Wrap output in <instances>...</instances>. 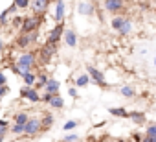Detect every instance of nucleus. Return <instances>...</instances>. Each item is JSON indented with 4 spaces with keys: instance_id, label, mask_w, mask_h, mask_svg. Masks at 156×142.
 I'll use <instances>...</instances> for the list:
<instances>
[{
    "instance_id": "obj_1",
    "label": "nucleus",
    "mask_w": 156,
    "mask_h": 142,
    "mask_svg": "<svg viewBox=\"0 0 156 142\" xmlns=\"http://www.w3.org/2000/svg\"><path fill=\"white\" fill-rule=\"evenodd\" d=\"M112 28H114V32H118L119 35H129V33H132L134 24H132V21H130L129 17H125V15H116V17L112 19Z\"/></svg>"
},
{
    "instance_id": "obj_2",
    "label": "nucleus",
    "mask_w": 156,
    "mask_h": 142,
    "mask_svg": "<svg viewBox=\"0 0 156 142\" xmlns=\"http://www.w3.org/2000/svg\"><path fill=\"white\" fill-rule=\"evenodd\" d=\"M33 55L31 54H24V55H20L19 57V61H17V66H15V72L17 74H20V76H26V74H30V68H31V65H33Z\"/></svg>"
},
{
    "instance_id": "obj_3",
    "label": "nucleus",
    "mask_w": 156,
    "mask_h": 142,
    "mask_svg": "<svg viewBox=\"0 0 156 142\" xmlns=\"http://www.w3.org/2000/svg\"><path fill=\"white\" fill-rule=\"evenodd\" d=\"M87 72H88L90 80H94L98 85H101V87H107V81H105V74L101 72V70H98L96 66H87Z\"/></svg>"
},
{
    "instance_id": "obj_4",
    "label": "nucleus",
    "mask_w": 156,
    "mask_h": 142,
    "mask_svg": "<svg viewBox=\"0 0 156 142\" xmlns=\"http://www.w3.org/2000/svg\"><path fill=\"white\" fill-rule=\"evenodd\" d=\"M103 8H105L108 13H119V11L125 8V4L119 2V0H107V2L103 4Z\"/></svg>"
},
{
    "instance_id": "obj_5",
    "label": "nucleus",
    "mask_w": 156,
    "mask_h": 142,
    "mask_svg": "<svg viewBox=\"0 0 156 142\" xmlns=\"http://www.w3.org/2000/svg\"><path fill=\"white\" fill-rule=\"evenodd\" d=\"M61 35H64V26H62V24H57V26L53 28V32L50 33V44L53 46V43H57V41L61 39Z\"/></svg>"
},
{
    "instance_id": "obj_6",
    "label": "nucleus",
    "mask_w": 156,
    "mask_h": 142,
    "mask_svg": "<svg viewBox=\"0 0 156 142\" xmlns=\"http://www.w3.org/2000/svg\"><path fill=\"white\" fill-rule=\"evenodd\" d=\"M64 43L68 44V46H77V35H75V32L73 30H64Z\"/></svg>"
},
{
    "instance_id": "obj_7",
    "label": "nucleus",
    "mask_w": 156,
    "mask_h": 142,
    "mask_svg": "<svg viewBox=\"0 0 156 142\" xmlns=\"http://www.w3.org/2000/svg\"><path fill=\"white\" fill-rule=\"evenodd\" d=\"M39 127H41V120H39V118H31V120L26 124V133H28V135H35V133L39 131Z\"/></svg>"
},
{
    "instance_id": "obj_8",
    "label": "nucleus",
    "mask_w": 156,
    "mask_h": 142,
    "mask_svg": "<svg viewBox=\"0 0 156 142\" xmlns=\"http://www.w3.org/2000/svg\"><path fill=\"white\" fill-rule=\"evenodd\" d=\"M46 92L51 94V96H57V92H59V81L57 80H50L46 83Z\"/></svg>"
},
{
    "instance_id": "obj_9",
    "label": "nucleus",
    "mask_w": 156,
    "mask_h": 142,
    "mask_svg": "<svg viewBox=\"0 0 156 142\" xmlns=\"http://www.w3.org/2000/svg\"><path fill=\"white\" fill-rule=\"evenodd\" d=\"M64 8H66L64 2H57V4H55V21H57V22H61V21L64 19Z\"/></svg>"
},
{
    "instance_id": "obj_10",
    "label": "nucleus",
    "mask_w": 156,
    "mask_h": 142,
    "mask_svg": "<svg viewBox=\"0 0 156 142\" xmlns=\"http://www.w3.org/2000/svg\"><path fill=\"white\" fill-rule=\"evenodd\" d=\"M108 113L114 114V116H119V118H129V114H130V113H129L127 109H123V107H110Z\"/></svg>"
},
{
    "instance_id": "obj_11",
    "label": "nucleus",
    "mask_w": 156,
    "mask_h": 142,
    "mask_svg": "<svg viewBox=\"0 0 156 142\" xmlns=\"http://www.w3.org/2000/svg\"><path fill=\"white\" fill-rule=\"evenodd\" d=\"M129 118H130L134 124H145V122H147L145 114H143V113H140V111H132V113L129 114Z\"/></svg>"
},
{
    "instance_id": "obj_12",
    "label": "nucleus",
    "mask_w": 156,
    "mask_h": 142,
    "mask_svg": "<svg viewBox=\"0 0 156 142\" xmlns=\"http://www.w3.org/2000/svg\"><path fill=\"white\" fill-rule=\"evenodd\" d=\"M119 92H121V96H125V98H134V96H136V89L130 87V85L119 87Z\"/></svg>"
},
{
    "instance_id": "obj_13",
    "label": "nucleus",
    "mask_w": 156,
    "mask_h": 142,
    "mask_svg": "<svg viewBox=\"0 0 156 142\" xmlns=\"http://www.w3.org/2000/svg\"><path fill=\"white\" fill-rule=\"evenodd\" d=\"M22 96L31 100V102H39V92L35 89H22Z\"/></svg>"
},
{
    "instance_id": "obj_14",
    "label": "nucleus",
    "mask_w": 156,
    "mask_h": 142,
    "mask_svg": "<svg viewBox=\"0 0 156 142\" xmlns=\"http://www.w3.org/2000/svg\"><path fill=\"white\" fill-rule=\"evenodd\" d=\"M92 11H94V4H90V2H81L79 4V13L81 15H92Z\"/></svg>"
},
{
    "instance_id": "obj_15",
    "label": "nucleus",
    "mask_w": 156,
    "mask_h": 142,
    "mask_svg": "<svg viewBox=\"0 0 156 142\" xmlns=\"http://www.w3.org/2000/svg\"><path fill=\"white\" fill-rule=\"evenodd\" d=\"M90 83V76L88 74H81L75 78V87H87Z\"/></svg>"
},
{
    "instance_id": "obj_16",
    "label": "nucleus",
    "mask_w": 156,
    "mask_h": 142,
    "mask_svg": "<svg viewBox=\"0 0 156 142\" xmlns=\"http://www.w3.org/2000/svg\"><path fill=\"white\" fill-rule=\"evenodd\" d=\"M37 26H39V19H28V21H24V32L35 30Z\"/></svg>"
},
{
    "instance_id": "obj_17",
    "label": "nucleus",
    "mask_w": 156,
    "mask_h": 142,
    "mask_svg": "<svg viewBox=\"0 0 156 142\" xmlns=\"http://www.w3.org/2000/svg\"><path fill=\"white\" fill-rule=\"evenodd\" d=\"M30 120H28V114L26 113H19L17 116H15V124H19V125H26Z\"/></svg>"
},
{
    "instance_id": "obj_18",
    "label": "nucleus",
    "mask_w": 156,
    "mask_h": 142,
    "mask_svg": "<svg viewBox=\"0 0 156 142\" xmlns=\"http://www.w3.org/2000/svg\"><path fill=\"white\" fill-rule=\"evenodd\" d=\"M50 105H51V107H55V109H62L64 102H62V98H61V96H53V98H51V102H50Z\"/></svg>"
},
{
    "instance_id": "obj_19",
    "label": "nucleus",
    "mask_w": 156,
    "mask_h": 142,
    "mask_svg": "<svg viewBox=\"0 0 156 142\" xmlns=\"http://www.w3.org/2000/svg\"><path fill=\"white\" fill-rule=\"evenodd\" d=\"M145 135L147 136H156V122H151L145 129Z\"/></svg>"
},
{
    "instance_id": "obj_20",
    "label": "nucleus",
    "mask_w": 156,
    "mask_h": 142,
    "mask_svg": "<svg viewBox=\"0 0 156 142\" xmlns=\"http://www.w3.org/2000/svg\"><path fill=\"white\" fill-rule=\"evenodd\" d=\"M35 39V33H31V35H24V37H20V46H26V44H30V41H33Z\"/></svg>"
},
{
    "instance_id": "obj_21",
    "label": "nucleus",
    "mask_w": 156,
    "mask_h": 142,
    "mask_svg": "<svg viewBox=\"0 0 156 142\" xmlns=\"http://www.w3.org/2000/svg\"><path fill=\"white\" fill-rule=\"evenodd\" d=\"M11 133H15V135L26 133V125H19V124H15V125H13V129H11Z\"/></svg>"
},
{
    "instance_id": "obj_22",
    "label": "nucleus",
    "mask_w": 156,
    "mask_h": 142,
    "mask_svg": "<svg viewBox=\"0 0 156 142\" xmlns=\"http://www.w3.org/2000/svg\"><path fill=\"white\" fill-rule=\"evenodd\" d=\"M77 125H79V122H75V120H70L64 124V131H70V129H75Z\"/></svg>"
},
{
    "instance_id": "obj_23",
    "label": "nucleus",
    "mask_w": 156,
    "mask_h": 142,
    "mask_svg": "<svg viewBox=\"0 0 156 142\" xmlns=\"http://www.w3.org/2000/svg\"><path fill=\"white\" fill-rule=\"evenodd\" d=\"M33 6H35L39 11H44V9L48 8V2H39V0H37V2H33Z\"/></svg>"
},
{
    "instance_id": "obj_24",
    "label": "nucleus",
    "mask_w": 156,
    "mask_h": 142,
    "mask_svg": "<svg viewBox=\"0 0 156 142\" xmlns=\"http://www.w3.org/2000/svg\"><path fill=\"white\" fill-rule=\"evenodd\" d=\"M24 81H26V85L30 87V85L35 83V76H33V74H26V76H24Z\"/></svg>"
},
{
    "instance_id": "obj_25",
    "label": "nucleus",
    "mask_w": 156,
    "mask_h": 142,
    "mask_svg": "<svg viewBox=\"0 0 156 142\" xmlns=\"http://www.w3.org/2000/svg\"><path fill=\"white\" fill-rule=\"evenodd\" d=\"M51 122H53V116H51V114H46V118L42 120L44 125H51Z\"/></svg>"
},
{
    "instance_id": "obj_26",
    "label": "nucleus",
    "mask_w": 156,
    "mask_h": 142,
    "mask_svg": "<svg viewBox=\"0 0 156 142\" xmlns=\"http://www.w3.org/2000/svg\"><path fill=\"white\" fill-rule=\"evenodd\" d=\"M15 6H17V8H26L28 2H26V0H19V2H15Z\"/></svg>"
},
{
    "instance_id": "obj_27",
    "label": "nucleus",
    "mask_w": 156,
    "mask_h": 142,
    "mask_svg": "<svg viewBox=\"0 0 156 142\" xmlns=\"http://www.w3.org/2000/svg\"><path fill=\"white\" fill-rule=\"evenodd\" d=\"M11 9H13V8H11ZM11 9H6V11H4L2 15H0V21H2V22H4V21L8 19V15H9V11H11Z\"/></svg>"
},
{
    "instance_id": "obj_28",
    "label": "nucleus",
    "mask_w": 156,
    "mask_h": 142,
    "mask_svg": "<svg viewBox=\"0 0 156 142\" xmlns=\"http://www.w3.org/2000/svg\"><path fill=\"white\" fill-rule=\"evenodd\" d=\"M68 92H70V96H72V98H77V96H79V94H77V89H73V87H72Z\"/></svg>"
},
{
    "instance_id": "obj_29",
    "label": "nucleus",
    "mask_w": 156,
    "mask_h": 142,
    "mask_svg": "<svg viewBox=\"0 0 156 142\" xmlns=\"http://www.w3.org/2000/svg\"><path fill=\"white\" fill-rule=\"evenodd\" d=\"M4 83H6V76L0 74V87H4Z\"/></svg>"
},
{
    "instance_id": "obj_30",
    "label": "nucleus",
    "mask_w": 156,
    "mask_h": 142,
    "mask_svg": "<svg viewBox=\"0 0 156 142\" xmlns=\"http://www.w3.org/2000/svg\"><path fill=\"white\" fill-rule=\"evenodd\" d=\"M6 92H8V87H0V98H2Z\"/></svg>"
},
{
    "instance_id": "obj_31",
    "label": "nucleus",
    "mask_w": 156,
    "mask_h": 142,
    "mask_svg": "<svg viewBox=\"0 0 156 142\" xmlns=\"http://www.w3.org/2000/svg\"><path fill=\"white\" fill-rule=\"evenodd\" d=\"M2 48H4V46H2V43H0V52H2Z\"/></svg>"
},
{
    "instance_id": "obj_32",
    "label": "nucleus",
    "mask_w": 156,
    "mask_h": 142,
    "mask_svg": "<svg viewBox=\"0 0 156 142\" xmlns=\"http://www.w3.org/2000/svg\"><path fill=\"white\" fill-rule=\"evenodd\" d=\"M154 66H156V55H154Z\"/></svg>"
},
{
    "instance_id": "obj_33",
    "label": "nucleus",
    "mask_w": 156,
    "mask_h": 142,
    "mask_svg": "<svg viewBox=\"0 0 156 142\" xmlns=\"http://www.w3.org/2000/svg\"><path fill=\"white\" fill-rule=\"evenodd\" d=\"M118 142H127V140H118Z\"/></svg>"
},
{
    "instance_id": "obj_34",
    "label": "nucleus",
    "mask_w": 156,
    "mask_h": 142,
    "mask_svg": "<svg viewBox=\"0 0 156 142\" xmlns=\"http://www.w3.org/2000/svg\"><path fill=\"white\" fill-rule=\"evenodd\" d=\"M105 142H108V140H105Z\"/></svg>"
}]
</instances>
